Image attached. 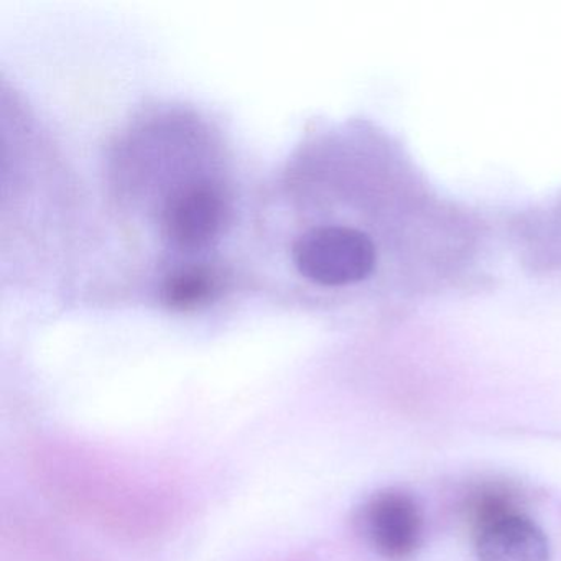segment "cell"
I'll return each instance as SVG.
<instances>
[{
    "label": "cell",
    "instance_id": "obj_4",
    "mask_svg": "<svg viewBox=\"0 0 561 561\" xmlns=\"http://www.w3.org/2000/svg\"><path fill=\"white\" fill-rule=\"evenodd\" d=\"M364 530L380 557L407 560L422 543V512L405 492H380L364 511Z\"/></svg>",
    "mask_w": 561,
    "mask_h": 561
},
{
    "label": "cell",
    "instance_id": "obj_2",
    "mask_svg": "<svg viewBox=\"0 0 561 561\" xmlns=\"http://www.w3.org/2000/svg\"><path fill=\"white\" fill-rule=\"evenodd\" d=\"M472 520L479 561H550L547 534L505 495L476 499Z\"/></svg>",
    "mask_w": 561,
    "mask_h": 561
},
{
    "label": "cell",
    "instance_id": "obj_5",
    "mask_svg": "<svg viewBox=\"0 0 561 561\" xmlns=\"http://www.w3.org/2000/svg\"><path fill=\"white\" fill-rule=\"evenodd\" d=\"M221 282L215 265L185 264L167 275L162 284V301L176 311L198 310L218 297Z\"/></svg>",
    "mask_w": 561,
    "mask_h": 561
},
{
    "label": "cell",
    "instance_id": "obj_3",
    "mask_svg": "<svg viewBox=\"0 0 561 561\" xmlns=\"http://www.w3.org/2000/svg\"><path fill=\"white\" fill-rule=\"evenodd\" d=\"M228 215V198L221 186L211 180H193L167 198L163 231L180 251H203L219 238Z\"/></svg>",
    "mask_w": 561,
    "mask_h": 561
},
{
    "label": "cell",
    "instance_id": "obj_1",
    "mask_svg": "<svg viewBox=\"0 0 561 561\" xmlns=\"http://www.w3.org/2000/svg\"><path fill=\"white\" fill-rule=\"evenodd\" d=\"M298 272L323 287H346L366 280L377 262L376 245L366 232L347 226H321L294 244Z\"/></svg>",
    "mask_w": 561,
    "mask_h": 561
}]
</instances>
